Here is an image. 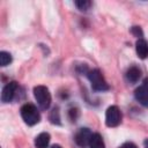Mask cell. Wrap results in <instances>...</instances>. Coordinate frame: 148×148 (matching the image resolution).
Masks as SVG:
<instances>
[{"instance_id":"1","label":"cell","mask_w":148,"mask_h":148,"mask_svg":"<svg viewBox=\"0 0 148 148\" xmlns=\"http://www.w3.org/2000/svg\"><path fill=\"white\" fill-rule=\"evenodd\" d=\"M21 117L24 120V123L30 126L38 124L40 120V114L37 108L30 103H27L21 108Z\"/></svg>"},{"instance_id":"2","label":"cell","mask_w":148,"mask_h":148,"mask_svg":"<svg viewBox=\"0 0 148 148\" xmlns=\"http://www.w3.org/2000/svg\"><path fill=\"white\" fill-rule=\"evenodd\" d=\"M34 96L40 109H49L51 104V94L45 86H36L34 88Z\"/></svg>"},{"instance_id":"3","label":"cell","mask_w":148,"mask_h":148,"mask_svg":"<svg viewBox=\"0 0 148 148\" xmlns=\"http://www.w3.org/2000/svg\"><path fill=\"white\" fill-rule=\"evenodd\" d=\"M87 76L91 83V87L94 90L96 91H104L109 89V84L106 83L104 76L102 75V73L98 69H92L87 72Z\"/></svg>"},{"instance_id":"4","label":"cell","mask_w":148,"mask_h":148,"mask_svg":"<svg viewBox=\"0 0 148 148\" xmlns=\"http://www.w3.org/2000/svg\"><path fill=\"white\" fill-rule=\"evenodd\" d=\"M121 121V112L118 106L111 105L105 112V124L109 127H116Z\"/></svg>"},{"instance_id":"5","label":"cell","mask_w":148,"mask_h":148,"mask_svg":"<svg viewBox=\"0 0 148 148\" xmlns=\"http://www.w3.org/2000/svg\"><path fill=\"white\" fill-rule=\"evenodd\" d=\"M94 133H91V131L89 128H80L76 134H75V142L77 146L84 148V147H88L89 146V142H90V139Z\"/></svg>"},{"instance_id":"6","label":"cell","mask_w":148,"mask_h":148,"mask_svg":"<svg viewBox=\"0 0 148 148\" xmlns=\"http://www.w3.org/2000/svg\"><path fill=\"white\" fill-rule=\"evenodd\" d=\"M16 90H17V83H16L15 81L7 83V84L3 87L2 92H1V101H2L3 103L10 102V101L14 98Z\"/></svg>"},{"instance_id":"7","label":"cell","mask_w":148,"mask_h":148,"mask_svg":"<svg viewBox=\"0 0 148 148\" xmlns=\"http://www.w3.org/2000/svg\"><path fill=\"white\" fill-rule=\"evenodd\" d=\"M135 51L139 58L146 59L148 57V43L142 38L138 39L135 43Z\"/></svg>"},{"instance_id":"8","label":"cell","mask_w":148,"mask_h":148,"mask_svg":"<svg viewBox=\"0 0 148 148\" xmlns=\"http://www.w3.org/2000/svg\"><path fill=\"white\" fill-rule=\"evenodd\" d=\"M134 96H135L136 101H138L141 105H143V106H148V91H147L142 86L135 89V91H134Z\"/></svg>"},{"instance_id":"9","label":"cell","mask_w":148,"mask_h":148,"mask_svg":"<svg viewBox=\"0 0 148 148\" xmlns=\"http://www.w3.org/2000/svg\"><path fill=\"white\" fill-rule=\"evenodd\" d=\"M140 76H141V71H140L136 66H131V67L127 69V72H126V79H127V81L131 82V83L138 82L139 79H140Z\"/></svg>"},{"instance_id":"10","label":"cell","mask_w":148,"mask_h":148,"mask_svg":"<svg viewBox=\"0 0 148 148\" xmlns=\"http://www.w3.org/2000/svg\"><path fill=\"white\" fill-rule=\"evenodd\" d=\"M49 143H50V134L46 132L38 134L35 139V146L37 148H46Z\"/></svg>"},{"instance_id":"11","label":"cell","mask_w":148,"mask_h":148,"mask_svg":"<svg viewBox=\"0 0 148 148\" xmlns=\"http://www.w3.org/2000/svg\"><path fill=\"white\" fill-rule=\"evenodd\" d=\"M89 148H105V143L103 141V138L98 133H94L90 142H89Z\"/></svg>"},{"instance_id":"12","label":"cell","mask_w":148,"mask_h":148,"mask_svg":"<svg viewBox=\"0 0 148 148\" xmlns=\"http://www.w3.org/2000/svg\"><path fill=\"white\" fill-rule=\"evenodd\" d=\"M12 62V56L10 53L6 52V51H1L0 52V65L1 66H7Z\"/></svg>"},{"instance_id":"13","label":"cell","mask_w":148,"mask_h":148,"mask_svg":"<svg viewBox=\"0 0 148 148\" xmlns=\"http://www.w3.org/2000/svg\"><path fill=\"white\" fill-rule=\"evenodd\" d=\"M75 6L80 10H88L89 7L91 6V2L88 0H77V1H75Z\"/></svg>"},{"instance_id":"14","label":"cell","mask_w":148,"mask_h":148,"mask_svg":"<svg viewBox=\"0 0 148 148\" xmlns=\"http://www.w3.org/2000/svg\"><path fill=\"white\" fill-rule=\"evenodd\" d=\"M50 120L53 123V124H60V118H59V112H58V109H53L51 111V114H50Z\"/></svg>"},{"instance_id":"15","label":"cell","mask_w":148,"mask_h":148,"mask_svg":"<svg viewBox=\"0 0 148 148\" xmlns=\"http://www.w3.org/2000/svg\"><path fill=\"white\" fill-rule=\"evenodd\" d=\"M132 32H133L136 37H139V39L142 37V31H141L140 27H133V28H132Z\"/></svg>"},{"instance_id":"16","label":"cell","mask_w":148,"mask_h":148,"mask_svg":"<svg viewBox=\"0 0 148 148\" xmlns=\"http://www.w3.org/2000/svg\"><path fill=\"white\" fill-rule=\"evenodd\" d=\"M119 148H138V147H136V145H134L133 142H125V143H123Z\"/></svg>"},{"instance_id":"17","label":"cell","mask_w":148,"mask_h":148,"mask_svg":"<svg viewBox=\"0 0 148 148\" xmlns=\"http://www.w3.org/2000/svg\"><path fill=\"white\" fill-rule=\"evenodd\" d=\"M142 87L148 91V79H145L143 80V83H142Z\"/></svg>"},{"instance_id":"18","label":"cell","mask_w":148,"mask_h":148,"mask_svg":"<svg viewBox=\"0 0 148 148\" xmlns=\"http://www.w3.org/2000/svg\"><path fill=\"white\" fill-rule=\"evenodd\" d=\"M143 145H145V148H148V139H146V140H145Z\"/></svg>"},{"instance_id":"19","label":"cell","mask_w":148,"mask_h":148,"mask_svg":"<svg viewBox=\"0 0 148 148\" xmlns=\"http://www.w3.org/2000/svg\"><path fill=\"white\" fill-rule=\"evenodd\" d=\"M51 148H62V147L59 145H53V146H51Z\"/></svg>"}]
</instances>
